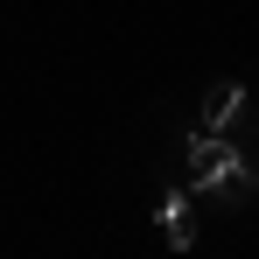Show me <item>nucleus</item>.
<instances>
[{
	"label": "nucleus",
	"mask_w": 259,
	"mask_h": 259,
	"mask_svg": "<svg viewBox=\"0 0 259 259\" xmlns=\"http://www.w3.org/2000/svg\"><path fill=\"white\" fill-rule=\"evenodd\" d=\"M154 224H161V238H168L175 252H189V245H196V196H189V189H168L161 210H154Z\"/></svg>",
	"instance_id": "1"
},
{
	"label": "nucleus",
	"mask_w": 259,
	"mask_h": 259,
	"mask_svg": "<svg viewBox=\"0 0 259 259\" xmlns=\"http://www.w3.org/2000/svg\"><path fill=\"white\" fill-rule=\"evenodd\" d=\"M238 112H245V84H231V77H224V84L203 91V126H210V133H224Z\"/></svg>",
	"instance_id": "2"
},
{
	"label": "nucleus",
	"mask_w": 259,
	"mask_h": 259,
	"mask_svg": "<svg viewBox=\"0 0 259 259\" xmlns=\"http://www.w3.org/2000/svg\"><path fill=\"white\" fill-rule=\"evenodd\" d=\"M245 182L259 189V147H245Z\"/></svg>",
	"instance_id": "3"
}]
</instances>
